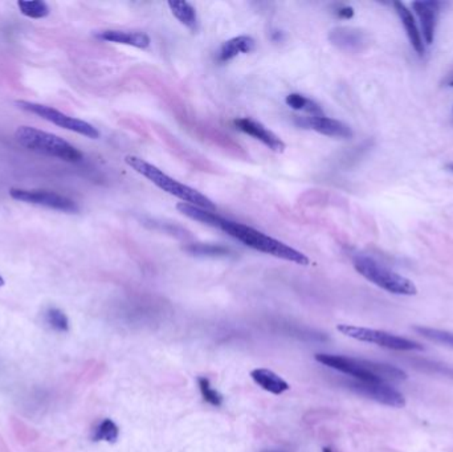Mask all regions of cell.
I'll use <instances>...</instances> for the list:
<instances>
[{
	"label": "cell",
	"mask_w": 453,
	"mask_h": 452,
	"mask_svg": "<svg viewBox=\"0 0 453 452\" xmlns=\"http://www.w3.org/2000/svg\"><path fill=\"white\" fill-rule=\"evenodd\" d=\"M316 361L346 374L356 381L367 382H402L409 378L407 373L394 365L382 362L368 361L362 358H353L340 354L318 353L314 356Z\"/></svg>",
	"instance_id": "1"
},
{
	"label": "cell",
	"mask_w": 453,
	"mask_h": 452,
	"mask_svg": "<svg viewBox=\"0 0 453 452\" xmlns=\"http://www.w3.org/2000/svg\"><path fill=\"white\" fill-rule=\"evenodd\" d=\"M225 234H228L231 238L242 241L247 247L256 249L259 252H263L266 255H272L283 260L292 261L299 265H308L309 258L299 252L297 249H292L285 243L271 238L261 231H257L252 227L245 226L243 223H237L228 220L225 218L221 219V225L218 227Z\"/></svg>",
	"instance_id": "2"
},
{
	"label": "cell",
	"mask_w": 453,
	"mask_h": 452,
	"mask_svg": "<svg viewBox=\"0 0 453 452\" xmlns=\"http://www.w3.org/2000/svg\"><path fill=\"white\" fill-rule=\"evenodd\" d=\"M125 162L128 163V166H130L132 169L141 174L144 178H147L151 183H154L156 187H159L162 192H167L173 196H177L180 201H183L185 203L192 204L197 206L200 208H204L207 211H216V206L211 201L210 198H207L206 195H203L201 192H197L192 187H188L187 184H183L180 182L173 180L171 177H168L161 169H158L154 165L146 162L144 159L138 158L135 156H128L125 158Z\"/></svg>",
	"instance_id": "3"
},
{
	"label": "cell",
	"mask_w": 453,
	"mask_h": 452,
	"mask_svg": "<svg viewBox=\"0 0 453 452\" xmlns=\"http://www.w3.org/2000/svg\"><path fill=\"white\" fill-rule=\"evenodd\" d=\"M15 137L23 147L37 154L61 159L66 162H80L84 157L77 147L70 145L61 137L32 126H19L15 132Z\"/></svg>",
	"instance_id": "4"
},
{
	"label": "cell",
	"mask_w": 453,
	"mask_h": 452,
	"mask_svg": "<svg viewBox=\"0 0 453 452\" xmlns=\"http://www.w3.org/2000/svg\"><path fill=\"white\" fill-rule=\"evenodd\" d=\"M354 268L359 275H362L366 280L376 284V287L385 289L387 292L399 296H415L418 294L416 285L409 279L399 275L397 272L391 271L385 265L379 264L373 258L367 255H356L353 259Z\"/></svg>",
	"instance_id": "5"
},
{
	"label": "cell",
	"mask_w": 453,
	"mask_h": 452,
	"mask_svg": "<svg viewBox=\"0 0 453 452\" xmlns=\"http://www.w3.org/2000/svg\"><path fill=\"white\" fill-rule=\"evenodd\" d=\"M338 332L342 333L343 336L350 337V339L361 341V342H367V344H374L376 346L390 349L395 351H423L424 346L412 339L400 337L394 333H388L385 330H378V329L364 328V327H355V325H347V324H341L337 327Z\"/></svg>",
	"instance_id": "6"
},
{
	"label": "cell",
	"mask_w": 453,
	"mask_h": 452,
	"mask_svg": "<svg viewBox=\"0 0 453 452\" xmlns=\"http://www.w3.org/2000/svg\"><path fill=\"white\" fill-rule=\"evenodd\" d=\"M16 105L28 112V113L36 114L39 117H42L45 121L52 123V124L57 125L66 130L77 133L81 136L88 137L92 139H97L100 137V132L93 126L89 124L87 121L78 120L75 117H70L68 114L63 113L60 111H57L55 108H51L44 103H39V102L31 101H16Z\"/></svg>",
	"instance_id": "7"
},
{
	"label": "cell",
	"mask_w": 453,
	"mask_h": 452,
	"mask_svg": "<svg viewBox=\"0 0 453 452\" xmlns=\"http://www.w3.org/2000/svg\"><path fill=\"white\" fill-rule=\"evenodd\" d=\"M10 195L12 199L23 202V203L42 206L56 211L67 213V214H77L80 211L78 204L63 194L49 192V190H35V189H11Z\"/></svg>",
	"instance_id": "8"
},
{
	"label": "cell",
	"mask_w": 453,
	"mask_h": 452,
	"mask_svg": "<svg viewBox=\"0 0 453 452\" xmlns=\"http://www.w3.org/2000/svg\"><path fill=\"white\" fill-rule=\"evenodd\" d=\"M346 386L350 390H353L354 393L368 398L371 401H376L385 406L402 408L407 403L404 396L386 382H367V381L352 379L346 382Z\"/></svg>",
	"instance_id": "9"
},
{
	"label": "cell",
	"mask_w": 453,
	"mask_h": 452,
	"mask_svg": "<svg viewBox=\"0 0 453 452\" xmlns=\"http://www.w3.org/2000/svg\"><path fill=\"white\" fill-rule=\"evenodd\" d=\"M296 124L301 127H308L320 134L326 137H334V138H343V139H350L354 136L352 127L342 121L334 120L326 115H320V117H297Z\"/></svg>",
	"instance_id": "10"
},
{
	"label": "cell",
	"mask_w": 453,
	"mask_h": 452,
	"mask_svg": "<svg viewBox=\"0 0 453 452\" xmlns=\"http://www.w3.org/2000/svg\"><path fill=\"white\" fill-rule=\"evenodd\" d=\"M235 126L240 132L254 137V139L260 141L261 144H264L266 147H269L276 153H283L287 149V145L281 138H278L273 132L266 129L264 125L254 121L251 118H239L235 121Z\"/></svg>",
	"instance_id": "11"
},
{
	"label": "cell",
	"mask_w": 453,
	"mask_h": 452,
	"mask_svg": "<svg viewBox=\"0 0 453 452\" xmlns=\"http://www.w3.org/2000/svg\"><path fill=\"white\" fill-rule=\"evenodd\" d=\"M412 7L416 12V15L419 16L424 42L427 44H432L435 40V32H436V27H438L439 16H440L442 3L433 1V0L414 1Z\"/></svg>",
	"instance_id": "12"
},
{
	"label": "cell",
	"mask_w": 453,
	"mask_h": 452,
	"mask_svg": "<svg viewBox=\"0 0 453 452\" xmlns=\"http://www.w3.org/2000/svg\"><path fill=\"white\" fill-rule=\"evenodd\" d=\"M329 40L333 46L347 51L358 52L365 48L367 36L358 28L353 27H337L329 32Z\"/></svg>",
	"instance_id": "13"
},
{
	"label": "cell",
	"mask_w": 453,
	"mask_h": 452,
	"mask_svg": "<svg viewBox=\"0 0 453 452\" xmlns=\"http://www.w3.org/2000/svg\"><path fill=\"white\" fill-rule=\"evenodd\" d=\"M94 36L104 42H111V43H117V44H123V46H134L144 49L150 46L151 40L149 34L144 32H138V31H120V30H106L94 34Z\"/></svg>",
	"instance_id": "14"
},
{
	"label": "cell",
	"mask_w": 453,
	"mask_h": 452,
	"mask_svg": "<svg viewBox=\"0 0 453 452\" xmlns=\"http://www.w3.org/2000/svg\"><path fill=\"white\" fill-rule=\"evenodd\" d=\"M394 7H395V11L398 13L400 22L404 25V30H406V34L409 36L411 46L416 51L418 55L423 56L424 52H426V48H424L423 37H421V34L419 32L418 25L415 23V19H414L412 13L404 6V3H402V1H394Z\"/></svg>",
	"instance_id": "15"
},
{
	"label": "cell",
	"mask_w": 453,
	"mask_h": 452,
	"mask_svg": "<svg viewBox=\"0 0 453 452\" xmlns=\"http://www.w3.org/2000/svg\"><path fill=\"white\" fill-rule=\"evenodd\" d=\"M254 48H256V42H254V37L247 36V34L236 36V37L227 40L225 43H223V46H221V49L218 52V61L227 63L237 55L252 52Z\"/></svg>",
	"instance_id": "16"
},
{
	"label": "cell",
	"mask_w": 453,
	"mask_h": 452,
	"mask_svg": "<svg viewBox=\"0 0 453 452\" xmlns=\"http://www.w3.org/2000/svg\"><path fill=\"white\" fill-rule=\"evenodd\" d=\"M254 384L273 396H281L289 390V384L278 374L268 369H254L251 372Z\"/></svg>",
	"instance_id": "17"
},
{
	"label": "cell",
	"mask_w": 453,
	"mask_h": 452,
	"mask_svg": "<svg viewBox=\"0 0 453 452\" xmlns=\"http://www.w3.org/2000/svg\"><path fill=\"white\" fill-rule=\"evenodd\" d=\"M177 210L180 214L188 216V218L192 219V220H197V222H200V223H203V225L215 227V228L219 227L221 219H223V218L216 214V213L207 211V210H204V208H200V207L192 206V204L185 203V202L178 203Z\"/></svg>",
	"instance_id": "18"
},
{
	"label": "cell",
	"mask_w": 453,
	"mask_h": 452,
	"mask_svg": "<svg viewBox=\"0 0 453 452\" xmlns=\"http://www.w3.org/2000/svg\"><path fill=\"white\" fill-rule=\"evenodd\" d=\"M173 15L177 18L180 24L190 28L191 31H197L198 28V15L195 8L187 1H168L167 3Z\"/></svg>",
	"instance_id": "19"
},
{
	"label": "cell",
	"mask_w": 453,
	"mask_h": 452,
	"mask_svg": "<svg viewBox=\"0 0 453 452\" xmlns=\"http://www.w3.org/2000/svg\"><path fill=\"white\" fill-rule=\"evenodd\" d=\"M183 249L192 255L200 258H225L232 253V251L221 244H209V243H194L188 244Z\"/></svg>",
	"instance_id": "20"
},
{
	"label": "cell",
	"mask_w": 453,
	"mask_h": 452,
	"mask_svg": "<svg viewBox=\"0 0 453 452\" xmlns=\"http://www.w3.org/2000/svg\"><path fill=\"white\" fill-rule=\"evenodd\" d=\"M285 102H287L289 108H292V109H294V111L306 112V113L311 114L313 117L323 115V111H322L320 105H318L317 102L310 100L308 97H305L304 94L290 93L289 96H287Z\"/></svg>",
	"instance_id": "21"
},
{
	"label": "cell",
	"mask_w": 453,
	"mask_h": 452,
	"mask_svg": "<svg viewBox=\"0 0 453 452\" xmlns=\"http://www.w3.org/2000/svg\"><path fill=\"white\" fill-rule=\"evenodd\" d=\"M414 330L420 334L421 337H424L431 342L439 344L442 346H448L453 349V332L449 330H442V329L430 328V327H423V325H418L414 327Z\"/></svg>",
	"instance_id": "22"
},
{
	"label": "cell",
	"mask_w": 453,
	"mask_h": 452,
	"mask_svg": "<svg viewBox=\"0 0 453 452\" xmlns=\"http://www.w3.org/2000/svg\"><path fill=\"white\" fill-rule=\"evenodd\" d=\"M18 7L24 16L30 19H44L49 13L51 8L43 0H20Z\"/></svg>",
	"instance_id": "23"
},
{
	"label": "cell",
	"mask_w": 453,
	"mask_h": 452,
	"mask_svg": "<svg viewBox=\"0 0 453 452\" xmlns=\"http://www.w3.org/2000/svg\"><path fill=\"white\" fill-rule=\"evenodd\" d=\"M120 437V429L111 419H104L93 429L92 439L94 441H106L114 443Z\"/></svg>",
	"instance_id": "24"
},
{
	"label": "cell",
	"mask_w": 453,
	"mask_h": 452,
	"mask_svg": "<svg viewBox=\"0 0 453 452\" xmlns=\"http://www.w3.org/2000/svg\"><path fill=\"white\" fill-rule=\"evenodd\" d=\"M45 324L58 333H67L69 330V318L67 315L56 308V306H49L44 312Z\"/></svg>",
	"instance_id": "25"
},
{
	"label": "cell",
	"mask_w": 453,
	"mask_h": 452,
	"mask_svg": "<svg viewBox=\"0 0 453 452\" xmlns=\"http://www.w3.org/2000/svg\"><path fill=\"white\" fill-rule=\"evenodd\" d=\"M198 384H199L200 394L203 399L213 407H221L223 405V396L219 391H216L210 384V379L206 377H199L198 378Z\"/></svg>",
	"instance_id": "26"
},
{
	"label": "cell",
	"mask_w": 453,
	"mask_h": 452,
	"mask_svg": "<svg viewBox=\"0 0 453 452\" xmlns=\"http://www.w3.org/2000/svg\"><path fill=\"white\" fill-rule=\"evenodd\" d=\"M335 13L338 18L341 19H352L354 16V10L352 7L349 6H340L337 10H335Z\"/></svg>",
	"instance_id": "27"
},
{
	"label": "cell",
	"mask_w": 453,
	"mask_h": 452,
	"mask_svg": "<svg viewBox=\"0 0 453 452\" xmlns=\"http://www.w3.org/2000/svg\"><path fill=\"white\" fill-rule=\"evenodd\" d=\"M447 85H448V87H453V76H451L449 79L447 80Z\"/></svg>",
	"instance_id": "28"
},
{
	"label": "cell",
	"mask_w": 453,
	"mask_h": 452,
	"mask_svg": "<svg viewBox=\"0 0 453 452\" xmlns=\"http://www.w3.org/2000/svg\"><path fill=\"white\" fill-rule=\"evenodd\" d=\"M322 452H333V450L332 448H329V447H323Z\"/></svg>",
	"instance_id": "29"
},
{
	"label": "cell",
	"mask_w": 453,
	"mask_h": 452,
	"mask_svg": "<svg viewBox=\"0 0 453 452\" xmlns=\"http://www.w3.org/2000/svg\"><path fill=\"white\" fill-rule=\"evenodd\" d=\"M6 284V282H4V279H3V276L0 275V287H3Z\"/></svg>",
	"instance_id": "30"
},
{
	"label": "cell",
	"mask_w": 453,
	"mask_h": 452,
	"mask_svg": "<svg viewBox=\"0 0 453 452\" xmlns=\"http://www.w3.org/2000/svg\"><path fill=\"white\" fill-rule=\"evenodd\" d=\"M447 169L449 170V171H452L453 172V163H449V165H447Z\"/></svg>",
	"instance_id": "31"
},
{
	"label": "cell",
	"mask_w": 453,
	"mask_h": 452,
	"mask_svg": "<svg viewBox=\"0 0 453 452\" xmlns=\"http://www.w3.org/2000/svg\"><path fill=\"white\" fill-rule=\"evenodd\" d=\"M261 452H281V451H272V450H266V451H261Z\"/></svg>",
	"instance_id": "32"
}]
</instances>
